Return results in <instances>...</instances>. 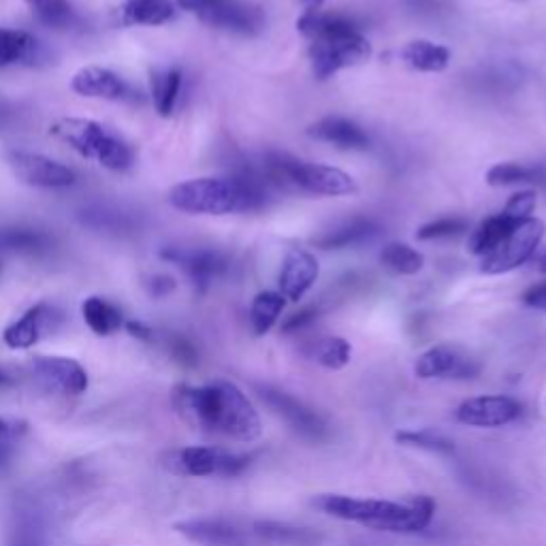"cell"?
I'll return each instance as SVG.
<instances>
[{
  "mask_svg": "<svg viewBox=\"0 0 546 546\" xmlns=\"http://www.w3.org/2000/svg\"><path fill=\"white\" fill-rule=\"evenodd\" d=\"M173 401L192 425L207 433L237 442H254L263 433L259 412L233 382L216 380L205 387L182 384L175 389Z\"/></svg>",
  "mask_w": 546,
  "mask_h": 546,
  "instance_id": "6da1fadb",
  "label": "cell"
},
{
  "mask_svg": "<svg viewBox=\"0 0 546 546\" xmlns=\"http://www.w3.org/2000/svg\"><path fill=\"white\" fill-rule=\"evenodd\" d=\"M269 184L261 167L244 165L229 178H197L173 186L169 203L186 214L227 216L265 207Z\"/></svg>",
  "mask_w": 546,
  "mask_h": 546,
  "instance_id": "7a4b0ae2",
  "label": "cell"
},
{
  "mask_svg": "<svg viewBox=\"0 0 546 546\" xmlns=\"http://www.w3.org/2000/svg\"><path fill=\"white\" fill-rule=\"evenodd\" d=\"M312 506L327 517L363 525L384 534H419L436 515V502L429 495H414L406 502L374 500L325 493L312 500Z\"/></svg>",
  "mask_w": 546,
  "mask_h": 546,
  "instance_id": "3957f363",
  "label": "cell"
},
{
  "mask_svg": "<svg viewBox=\"0 0 546 546\" xmlns=\"http://www.w3.org/2000/svg\"><path fill=\"white\" fill-rule=\"evenodd\" d=\"M297 30L310 39L312 71L318 79H329L365 62L372 56V45L361 35L359 24L344 13H303L297 20Z\"/></svg>",
  "mask_w": 546,
  "mask_h": 546,
  "instance_id": "277c9868",
  "label": "cell"
},
{
  "mask_svg": "<svg viewBox=\"0 0 546 546\" xmlns=\"http://www.w3.org/2000/svg\"><path fill=\"white\" fill-rule=\"evenodd\" d=\"M261 171L269 186L293 188L318 197H346L355 195L359 190L357 182L342 169L318 163H305L301 158L276 150L265 154Z\"/></svg>",
  "mask_w": 546,
  "mask_h": 546,
  "instance_id": "5b68a950",
  "label": "cell"
},
{
  "mask_svg": "<svg viewBox=\"0 0 546 546\" xmlns=\"http://www.w3.org/2000/svg\"><path fill=\"white\" fill-rule=\"evenodd\" d=\"M52 135L67 143L79 156L96 160L105 169L126 171L135 163L133 148L101 122L86 118H62L52 124Z\"/></svg>",
  "mask_w": 546,
  "mask_h": 546,
  "instance_id": "8992f818",
  "label": "cell"
},
{
  "mask_svg": "<svg viewBox=\"0 0 546 546\" xmlns=\"http://www.w3.org/2000/svg\"><path fill=\"white\" fill-rule=\"evenodd\" d=\"M544 237V222L538 218H527L519 222L500 244H497L487 256H483V267L480 271L487 276H500L525 263H529Z\"/></svg>",
  "mask_w": 546,
  "mask_h": 546,
  "instance_id": "52a82bcc",
  "label": "cell"
},
{
  "mask_svg": "<svg viewBox=\"0 0 546 546\" xmlns=\"http://www.w3.org/2000/svg\"><path fill=\"white\" fill-rule=\"evenodd\" d=\"M165 465L180 476H237L248 468L250 457L227 453L216 446H188L167 455Z\"/></svg>",
  "mask_w": 546,
  "mask_h": 546,
  "instance_id": "ba28073f",
  "label": "cell"
},
{
  "mask_svg": "<svg viewBox=\"0 0 546 546\" xmlns=\"http://www.w3.org/2000/svg\"><path fill=\"white\" fill-rule=\"evenodd\" d=\"M256 393L265 401L267 408L276 416H280V419L295 433H299L301 438L312 442H320L327 438L329 429L323 416L310 406H305L303 401H299L291 393L269 387V384H256Z\"/></svg>",
  "mask_w": 546,
  "mask_h": 546,
  "instance_id": "9c48e42d",
  "label": "cell"
},
{
  "mask_svg": "<svg viewBox=\"0 0 546 546\" xmlns=\"http://www.w3.org/2000/svg\"><path fill=\"white\" fill-rule=\"evenodd\" d=\"M480 369L472 352L455 344L431 346L414 363V374L421 380H472Z\"/></svg>",
  "mask_w": 546,
  "mask_h": 546,
  "instance_id": "30bf717a",
  "label": "cell"
},
{
  "mask_svg": "<svg viewBox=\"0 0 546 546\" xmlns=\"http://www.w3.org/2000/svg\"><path fill=\"white\" fill-rule=\"evenodd\" d=\"M7 165L15 178L35 188H69L77 182V175L71 167L58 163L43 154H32L22 150H11L5 154Z\"/></svg>",
  "mask_w": 546,
  "mask_h": 546,
  "instance_id": "8fae6325",
  "label": "cell"
},
{
  "mask_svg": "<svg viewBox=\"0 0 546 546\" xmlns=\"http://www.w3.org/2000/svg\"><path fill=\"white\" fill-rule=\"evenodd\" d=\"M165 261L178 265L190 278L192 286L199 293H205L210 284L224 276L229 271L231 263L227 256L214 248H186V246H171L160 252Z\"/></svg>",
  "mask_w": 546,
  "mask_h": 546,
  "instance_id": "7c38bea8",
  "label": "cell"
},
{
  "mask_svg": "<svg viewBox=\"0 0 546 546\" xmlns=\"http://www.w3.org/2000/svg\"><path fill=\"white\" fill-rule=\"evenodd\" d=\"M523 412V406L515 397L508 395H483L465 399L455 410V419L461 425L478 429H497L515 423Z\"/></svg>",
  "mask_w": 546,
  "mask_h": 546,
  "instance_id": "4fadbf2b",
  "label": "cell"
},
{
  "mask_svg": "<svg viewBox=\"0 0 546 546\" xmlns=\"http://www.w3.org/2000/svg\"><path fill=\"white\" fill-rule=\"evenodd\" d=\"M197 18L218 30L233 32V35L254 37L265 28V11L242 0H218L216 5L201 11Z\"/></svg>",
  "mask_w": 546,
  "mask_h": 546,
  "instance_id": "5bb4252c",
  "label": "cell"
},
{
  "mask_svg": "<svg viewBox=\"0 0 546 546\" xmlns=\"http://www.w3.org/2000/svg\"><path fill=\"white\" fill-rule=\"evenodd\" d=\"M30 367L45 389L60 395H82L88 389V372L75 359L37 357Z\"/></svg>",
  "mask_w": 546,
  "mask_h": 546,
  "instance_id": "9a60e30c",
  "label": "cell"
},
{
  "mask_svg": "<svg viewBox=\"0 0 546 546\" xmlns=\"http://www.w3.org/2000/svg\"><path fill=\"white\" fill-rule=\"evenodd\" d=\"M58 323L60 314L56 308L47 303H37L5 329L3 340L13 350H26L35 346L45 333L54 331Z\"/></svg>",
  "mask_w": 546,
  "mask_h": 546,
  "instance_id": "2e32d148",
  "label": "cell"
},
{
  "mask_svg": "<svg viewBox=\"0 0 546 546\" xmlns=\"http://www.w3.org/2000/svg\"><path fill=\"white\" fill-rule=\"evenodd\" d=\"M318 273H320V267H318L316 256L310 254L308 250L293 248L286 254L280 276H278L280 295L288 301L297 303L314 286V282L318 280Z\"/></svg>",
  "mask_w": 546,
  "mask_h": 546,
  "instance_id": "e0dca14e",
  "label": "cell"
},
{
  "mask_svg": "<svg viewBox=\"0 0 546 546\" xmlns=\"http://www.w3.org/2000/svg\"><path fill=\"white\" fill-rule=\"evenodd\" d=\"M71 88L79 96H88V99L105 101L131 99V86L126 84V79L120 77L116 71L103 67L79 69L71 79Z\"/></svg>",
  "mask_w": 546,
  "mask_h": 546,
  "instance_id": "ac0fdd59",
  "label": "cell"
},
{
  "mask_svg": "<svg viewBox=\"0 0 546 546\" xmlns=\"http://www.w3.org/2000/svg\"><path fill=\"white\" fill-rule=\"evenodd\" d=\"M188 540L203 546H242L246 534L227 519H190L175 525Z\"/></svg>",
  "mask_w": 546,
  "mask_h": 546,
  "instance_id": "d6986e66",
  "label": "cell"
},
{
  "mask_svg": "<svg viewBox=\"0 0 546 546\" xmlns=\"http://www.w3.org/2000/svg\"><path fill=\"white\" fill-rule=\"evenodd\" d=\"M308 135L331 143V146L340 148V150H367L369 148V135L363 131V128L352 122L348 118L340 116H327L323 120L314 122L308 128Z\"/></svg>",
  "mask_w": 546,
  "mask_h": 546,
  "instance_id": "ffe728a7",
  "label": "cell"
},
{
  "mask_svg": "<svg viewBox=\"0 0 546 546\" xmlns=\"http://www.w3.org/2000/svg\"><path fill=\"white\" fill-rule=\"evenodd\" d=\"M378 235V224L372 218H350L337 224V227L314 237V246L320 250H344L350 246H359L367 239Z\"/></svg>",
  "mask_w": 546,
  "mask_h": 546,
  "instance_id": "44dd1931",
  "label": "cell"
},
{
  "mask_svg": "<svg viewBox=\"0 0 546 546\" xmlns=\"http://www.w3.org/2000/svg\"><path fill=\"white\" fill-rule=\"evenodd\" d=\"M173 0H124L118 7L122 26H163L173 20Z\"/></svg>",
  "mask_w": 546,
  "mask_h": 546,
  "instance_id": "7402d4cb",
  "label": "cell"
},
{
  "mask_svg": "<svg viewBox=\"0 0 546 546\" xmlns=\"http://www.w3.org/2000/svg\"><path fill=\"white\" fill-rule=\"evenodd\" d=\"M39 58L41 45L30 32L0 28V69L13 64H35Z\"/></svg>",
  "mask_w": 546,
  "mask_h": 546,
  "instance_id": "603a6c76",
  "label": "cell"
},
{
  "mask_svg": "<svg viewBox=\"0 0 546 546\" xmlns=\"http://www.w3.org/2000/svg\"><path fill=\"white\" fill-rule=\"evenodd\" d=\"M401 60L414 71L442 73L444 69H448V64H451V52H448L444 45L431 43L427 39H416L401 50Z\"/></svg>",
  "mask_w": 546,
  "mask_h": 546,
  "instance_id": "cb8c5ba5",
  "label": "cell"
},
{
  "mask_svg": "<svg viewBox=\"0 0 546 546\" xmlns=\"http://www.w3.org/2000/svg\"><path fill=\"white\" fill-rule=\"evenodd\" d=\"M519 222L510 220L506 214H495L489 216L487 220H483L478 224V227L472 231L468 248L472 254L476 256H487L497 244L502 242V239L517 227Z\"/></svg>",
  "mask_w": 546,
  "mask_h": 546,
  "instance_id": "d4e9b609",
  "label": "cell"
},
{
  "mask_svg": "<svg viewBox=\"0 0 546 546\" xmlns=\"http://www.w3.org/2000/svg\"><path fill=\"white\" fill-rule=\"evenodd\" d=\"M82 314H84L86 325L101 337L114 335L116 331L124 327L122 312L116 308V305H111L107 299H101V297H88L82 303Z\"/></svg>",
  "mask_w": 546,
  "mask_h": 546,
  "instance_id": "484cf974",
  "label": "cell"
},
{
  "mask_svg": "<svg viewBox=\"0 0 546 546\" xmlns=\"http://www.w3.org/2000/svg\"><path fill=\"white\" fill-rule=\"evenodd\" d=\"M252 534L269 544L280 546H310L318 540V536L305 527H293L276 521H259L252 525Z\"/></svg>",
  "mask_w": 546,
  "mask_h": 546,
  "instance_id": "4316f807",
  "label": "cell"
},
{
  "mask_svg": "<svg viewBox=\"0 0 546 546\" xmlns=\"http://www.w3.org/2000/svg\"><path fill=\"white\" fill-rule=\"evenodd\" d=\"M182 90L180 69H158L152 73V99L154 107L163 118H169L178 105Z\"/></svg>",
  "mask_w": 546,
  "mask_h": 546,
  "instance_id": "83f0119b",
  "label": "cell"
},
{
  "mask_svg": "<svg viewBox=\"0 0 546 546\" xmlns=\"http://www.w3.org/2000/svg\"><path fill=\"white\" fill-rule=\"evenodd\" d=\"M286 299L276 291H263L254 297L250 305V325L256 335H265L278 323Z\"/></svg>",
  "mask_w": 546,
  "mask_h": 546,
  "instance_id": "f1b7e54d",
  "label": "cell"
},
{
  "mask_svg": "<svg viewBox=\"0 0 546 546\" xmlns=\"http://www.w3.org/2000/svg\"><path fill=\"white\" fill-rule=\"evenodd\" d=\"M305 355L327 369H344L350 363L352 346L344 340V337L329 335L312 342L310 348L305 350Z\"/></svg>",
  "mask_w": 546,
  "mask_h": 546,
  "instance_id": "f546056e",
  "label": "cell"
},
{
  "mask_svg": "<svg viewBox=\"0 0 546 546\" xmlns=\"http://www.w3.org/2000/svg\"><path fill=\"white\" fill-rule=\"evenodd\" d=\"M544 167L540 165H523V163H500L493 165L487 171V184L502 188V186H515V184H529L544 180Z\"/></svg>",
  "mask_w": 546,
  "mask_h": 546,
  "instance_id": "4dcf8cb0",
  "label": "cell"
},
{
  "mask_svg": "<svg viewBox=\"0 0 546 546\" xmlns=\"http://www.w3.org/2000/svg\"><path fill=\"white\" fill-rule=\"evenodd\" d=\"M380 263L397 276H414L425 265V256L408 244H387L380 252Z\"/></svg>",
  "mask_w": 546,
  "mask_h": 546,
  "instance_id": "1f68e13d",
  "label": "cell"
},
{
  "mask_svg": "<svg viewBox=\"0 0 546 546\" xmlns=\"http://www.w3.org/2000/svg\"><path fill=\"white\" fill-rule=\"evenodd\" d=\"M50 248V237L37 229H0V250L18 254H39Z\"/></svg>",
  "mask_w": 546,
  "mask_h": 546,
  "instance_id": "d6a6232c",
  "label": "cell"
},
{
  "mask_svg": "<svg viewBox=\"0 0 546 546\" xmlns=\"http://www.w3.org/2000/svg\"><path fill=\"white\" fill-rule=\"evenodd\" d=\"M26 5L45 26L67 28L75 22V11L69 0H26Z\"/></svg>",
  "mask_w": 546,
  "mask_h": 546,
  "instance_id": "836d02e7",
  "label": "cell"
},
{
  "mask_svg": "<svg viewBox=\"0 0 546 546\" xmlns=\"http://www.w3.org/2000/svg\"><path fill=\"white\" fill-rule=\"evenodd\" d=\"M395 440L404 446H414V448H423V451L429 453H442V455H451L455 451V444L444 438L442 433H436L431 429H421V431H397Z\"/></svg>",
  "mask_w": 546,
  "mask_h": 546,
  "instance_id": "e575fe53",
  "label": "cell"
},
{
  "mask_svg": "<svg viewBox=\"0 0 546 546\" xmlns=\"http://www.w3.org/2000/svg\"><path fill=\"white\" fill-rule=\"evenodd\" d=\"M470 222L461 218V216H446V218H438L425 227H421L416 231V239L419 242H431V239H446V237H455L461 235L463 231H468Z\"/></svg>",
  "mask_w": 546,
  "mask_h": 546,
  "instance_id": "d590c367",
  "label": "cell"
},
{
  "mask_svg": "<svg viewBox=\"0 0 546 546\" xmlns=\"http://www.w3.org/2000/svg\"><path fill=\"white\" fill-rule=\"evenodd\" d=\"M536 203H538V197H536L534 190H521V192H517V195L510 197L502 214H506L510 220H515V222H523L527 218H532V214L536 210Z\"/></svg>",
  "mask_w": 546,
  "mask_h": 546,
  "instance_id": "8d00e7d4",
  "label": "cell"
},
{
  "mask_svg": "<svg viewBox=\"0 0 546 546\" xmlns=\"http://www.w3.org/2000/svg\"><path fill=\"white\" fill-rule=\"evenodd\" d=\"M316 318H318V310L310 305V308H303L297 314L288 316V320L282 325V331L284 333H297V331H301L305 327H310Z\"/></svg>",
  "mask_w": 546,
  "mask_h": 546,
  "instance_id": "74e56055",
  "label": "cell"
},
{
  "mask_svg": "<svg viewBox=\"0 0 546 546\" xmlns=\"http://www.w3.org/2000/svg\"><path fill=\"white\" fill-rule=\"evenodd\" d=\"M146 288L152 297H167L175 291V280L171 276H163V273H158V276H152L146 282Z\"/></svg>",
  "mask_w": 546,
  "mask_h": 546,
  "instance_id": "f35d334b",
  "label": "cell"
},
{
  "mask_svg": "<svg viewBox=\"0 0 546 546\" xmlns=\"http://www.w3.org/2000/svg\"><path fill=\"white\" fill-rule=\"evenodd\" d=\"M523 303L527 305V308L546 312V282H540V284H534L532 288H527V291L523 293Z\"/></svg>",
  "mask_w": 546,
  "mask_h": 546,
  "instance_id": "ab89813d",
  "label": "cell"
},
{
  "mask_svg": "<svg viewBox=\"0 0 546 546\" xmlns=\"http://www.w3.org/2000/svg\"><path fill=\"white\" fill-rule=\"evenodd\" d=\"M124 327H126L128 333H131L133 337H137V340H141V342H150L154 337V331L148 325L135 323V320H131V323H124Z\"/></svg>",
  "mask_w": 546,
  "mask_h": 546,
  "instance_id": "60d3db41",
  "label": "cell"
},
{
  "mask_svg": "<svg viewBox=\"0 0 546 546\" xmlns=\"http://www.w3.org/2000/svg\"><path fill=\"white\" fill-rule=\"evenodd\" d=\"M175 3H178V7H180V9H184V11H190V13L199 15V13H201V11H205L207 7L216 5L218 0H175Z\"/></svg>",
  "mask_w": 546,
  "mask_h": 546,
  "instance_id": "b9f144b4",
  "label": "cell"
},
{
  "mask_svg": "<svg viewBox=\"0 0 546 546\" xmlns=\"http://www.w3.org/2000/svg\"><path fill=\"white\" fill-rule=\"evenodd\" d=\"M529 263H532L534 269H538L542 276H546V246H538V250L534 252L532 259H529Z\"/></svg>",
  "mask_w": 546,
  "mask_h": 546,
  "instance_id": "7bdbcfd3",
  "label": "cell"
},
{
  "mask_svg": "<svg viewBox=\"0 0 546 546\" xmlns=\"http://www.w3.org/2000/svg\"><path fill=\"white\" fill-rule=\"evenodd\" d=\"M301 7H303V13H316L323 9L325 0H299Z\"/></svg>",
  "mask_w": 546,
  "mask_h": 546,
  "instance_id": "ee69618b",
  "label": "cell"
},
{
  "mask_svg": "<svg viewBox=\"0 0 546 546\" xmlns=\"http://www.w3.org/2000/svg\"><path fill=\"white\" fill-rule=\"evenodd\" d=\"M11 107H7L5 103H0V126H7L11 120Z\"/></svg>",
  "mask_w": 546,
  "mask_h": 546,
  "instance_id": "f6af8a7d",
  "label": "cell"
},
{
  "mask_svg": "<svg viewBox=\"0 0 546 546\" xmlns=\"http://www.w3.org/2000/svg\"><path fill=\"white\" fill-rule=\"evenodd\" d=\"M9 431H11L9 423H7V421H3V419H0V438H5V436H9Z\"/></svg>",
  "mask_w": 546,
  "mask_h": 546,
  "instance_id": "bcb514c9",
  "label": "cell"
},
{
  "mask_svg": "<svg viewBox=\"0 0 546 546\" xmlns=\"http://www.w3.org/2000/svg\"><path fill=\"white\" fill-rule=\"evenodd\" d=\"M5 380H7V376H5V374H3V372H0V384H3V382H5Z\"/></svg>",
  "mask_w": 546,
  "mask_h": 546,
  "instance_id": "7dc6e473",
  "label": "cell"
}]
</instances>
